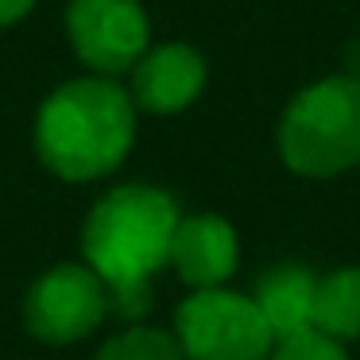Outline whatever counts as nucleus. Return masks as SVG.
I'll return each instance as SVG.
<instances>
[{"label":"nucleus","instance_id":"f257e3e1","mask_svg":"<svg viewBox=\"0 0 360 360\" xmlns=\"http://www.w3.org/2000/svg\"><path fill=\"white\" fill-rule=\"evenodd\" d=\"M182 213L167 190L128 182L89 210L82 225V264L105 283L112 314L140 321L151 310V283L171 264Z\"/></svg>","mask_w":360,"mask_h":360},{"label":"nucleus","instance_id":"f03ea898","mask_svg":"<svg viewBox=\"0 0 360 360\" xmlns=\"http://www.w3.org/2000/svg\"><path fill=\"white\" fill-rule=\"evenodd\" d=\"M136 140L132 94L109 78H78L58 86L35 120V151L43 167L66 182L112 174Z\"/></svg>","mask_w":360,"mask_h":360},{"label":"nucleus","instance_id":"7ed1b4c3","mask_svg":"<svg viewBox=\"0 0 360 360\" xmlns=\"http://www.w3.org/2000/svg\"><path fill=\"white\" fill-rule=\"evenodd\" d=\"M279 155L302 179H333L360 163V82L333 74L298 89L279 120Z\"/></svg>","mask_w":360,"mask_h":360},{"label":"nucleus","instance_id":"20e7f679","mask_svg":"<svg viewBox=\"0 0 360 360\" xmlns=\"http://www.w3.org/2000/svg\"><path fill=\"white\" fill-rule=\"evenodd\" d=\"M174 341L186 360H267L275 333L252 295L229 287L190 290L174 310Z\"/></svg>","mask_w":360,"mask_h":360},{"label":"nucleus","instance_id":"39448f33","mask_svg":"<svg viewBox=\"0 0 360 360\" xmlns=\"http://www.w3.org/2000/svg\"><path fill=\"white\" fill-rule=\"evenodd\" d=\"M112 310L105 283L86 264H55L27 287L24 326L43 345H74L89 337Z\"/></svg>","mask_w":360,"mask_h":360},{"label":"nucleus","instance_id":"423d86ee","mask_svg":"<svg viewBox=\"0 0 360 360\" xmlns=\"http://www.w3.org/2000/svg\"><path fill=\"white\" fill-rule=\"evenodd\" d=\"M70 47L89 70L128 74L148 55V16L140 0H70Z\"/></svg>","mask_w":360,"mask_h":360},{"label":"nucleus","instance_id":"0eeeda50","mask_svg":"<svg viewBox=\"0 0 360 360\" xmlns=\"http://www.w3.org/2000/svg\"><path fill=\"white\" fill-rule=\"evenodd\" d=\"M240 264V240L236 229L217 213H194L182 217L171 240V264L174 275L190 290H213L225 287Z\"/></svg>","mask_w":360,"mask_h":360},{"label":"nucleus","instance_id":"6e6552de","mask_svg":"<svg viewBox=\"0 0 360 360\" xmlns=\"http://www.w3.org/2000/svg\"><path fill=\"white\" fill-rule=\"evenodd\" d=\"M205 89V58L186 43L155 47L132 66V105L155 117L182 112Z\"/></svg>","mask_w":360,"mask_h":360},{"label":"nucleus","instance_id":"1a4fd4ad","mask_svg":"<svg viewBox=\"0 0 360 360\" xmlns=\"http://www.w3.org/2000/svg\"><path fill=\"white\" fill-rule=\"evenodd\" d=\"M314 290H318V275L306 264H275L252 287V302L259 306L264 321L271 326L275 341L310 333L314 329Z\"/></svg>","mask_w":360,"mask_h":360},{"label":"nucleus","instance_id":"9d476101","mask_svg":"<svg viewBox=\"0 0 360 360\" xmlns=\"http://www.w3.org/2000/svg\"><path fill=\"white\" fill-rule=\"evenodd\" d=\"M314 333H326L341 345L360 337V267H337L329 275H318Z\"/></svg>","mask_w":360,"mask_h":360},{"label":"nucleus","instance_id":"9b49d317","mask_svg":"<svg viewBox=\"0 0 360 360\" xmlns=\"http://www.w3.org/2000/svg\"><path fill=\"white\" fill-rule=\"evenodd\" d=\"M94 360H186L171 329L159 326H128L112 333L97 349Z\"/></svg>","mask_w":360,"mask_h":360},{"label":"nucleus","instance_id":"f8f14e48","mask_svg":"<svg viewBox=\"0 0 360 360\" xmlns=\"http://www.w3.org/2000/svg\"><path fill=\"white\" fill-rule=\"evenodd\" d=\"M267 360H352L349 352H345L341 341H333V337L326 333H298V337H287V341H275L271 356Z\"/></svg>","mask_w":360,"mask_h":360},{"label":"nucleus","instance_id":"ddd939ff","mask_svg":"<svg viewBox=\"0 0 360 360\" xmlns=\"http://www.w3.org/2000/svg\"><path fill=\"white\" fill-rule=\"evenodd\" d=\"M32 4H35V0H0V27L24 20L27 12H32Z\"/></svg>","mask_w":360,"mask_h":360},{"label":"nucleus","instance_id":"4468645a","mask_svg":"<svg viewBox=\"0 0 360 360\" xmlns=\"http://www.w3.org/2000/svg\"><path fill=\"white\" fill-rule=\"evenodd\" d=\"M345 78L360 82V39H352L349 47H345Z\"/></svg>","mask_w":360,"mask_h":360}]
</instances>
